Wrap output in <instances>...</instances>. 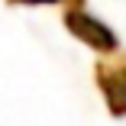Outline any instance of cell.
<instances>
[{"label": "cell", "mask_w": 126, "mask_h": 126, "mask_svg": "<svg viewBox=\"0 0 126 126\" xmlns=\"http://www.w3.org/2000/svg\"><path fill=\"white\" fill-rule=\"evenodd\" d=\"M62 23H65V29H68L74 39H78V42H84L87 48H94V52L113 55L116 48H120V39H116V32L107 26L104 19H97V16L84 13V7H65V16H62Z\"/></svg>", "instance_id": "1"}, {"label": "cell", "mask_w": 126, "mask_h": 126, "mask_svg": "<svg viewBox=\"0 0 126 126\" xmlns=\"http://www.w3.org/2000/svg\"><path fill=\"white\" fill-rule=\"evenodd\" d=\"M94 81L104 94V104L110 110V116L123 120L126 116V52H113V58L97 62L94 68Z\"/></svg>", "instance_id": "2"}, {"label": "cell", "mask_w": 126, "mask_h": 126, "mask_svg": "<svg viewBox=\"0 0 126 126\" xmlns=\"http://www.w3.org/2000/svg\"><path fill=\"white\" fill-rule=\"evenodd\" d=\"M13 7H52V3H65V7H84V0H7Z\"/></svg>", "instance_id": "3"}]
</instances>
